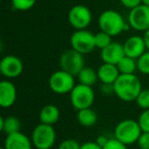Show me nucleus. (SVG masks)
<instances>
[{"label":"nucleus","instance_id":"1","mask_svg":"<svg viewBox=\"0 0 149 149\" xmlns=\"http://www.w3.org/2000/svg\"><path fill=\"white\" fill-rule=\"evenodd\" d=\"M114 94L118 99L125 102L136 101L137 97L142 91V84L135 74H120L113 84Z\"/></svg>","mask_w":149,"mask_h":149},{"label":"nucleus","instance_id":"2","mask_svg":"<svg viewBox=\"0 0 149 149\" xmlns=\"http://www.w3.org/2000/svg\"><path fill=\"white\" fill-rule=\"evenodd\" d=\"M98 26L100 31L108 34L111 37L118 36L131 28L128 22L125 21L124 17L113 9H106L100 13L98 17Z\"/></svg>","mask_w":149,"mask_h":149},{"label":"nucleus","instance_id":"3","mask_svg":"<svg viewBox=\"0 0 149 149\" xmlns=\"http://www.w3.org/2000/svg\"><path fill=\"white\" fill-rule=\"evenodd\" d=\"M141 134L142 130L138 120L130 118L120 120L114 129V138L126 145L137 143Z\"/></svg>","mask_w":149,"mask_h":149},{"label":"nucleus","instance_id":"4","mask_svg":"<svg viewBox=\"0 0 149 149\" xmlns=\"http://www.w3.org/2000/svg\"><path fill=\"white\" fill-rule=\"evenodd\" d=\"M70 100L72 107L79 111L91 107L95 100V93L92 87L78 83L70 93Z\"/></svg>","mask_w":149,"mask_h":149},{"label":"nucleus","instance_id":"5","mask_svg":"<svg viewBox=\"0 0 149 149\" xmlns=\"http://www.w3.org/2000/svg\"><path fill=\"white\" fill-rule=\"evenodd\" d=\"M48 85L53 93L63 95V94L70 93L77 84H76L74 76L62 70H58L49 77Z\"/></svg>","mask_w":149,"mask_h":149},{"label":"nucleus","instance_id":"6","mask_svg":"<svg viewBox=\"0 0 149 149\" xmlns=\"http://www.w3.org/2000/svg\"><path fill=\"white\" fill-rule=\"evenodd\" d=\"M31 140L37 149H50L56 140V133L53 126L40 123L33 130Z\"/></svg>","mask_w":149,"mask_h":149},{"label":"nucleus","instance_id":"7","mask_svg":"<svg viewBox=\"0 0 149 149\" xmlns=\"http://www.w3.org/2000/svg\"><path fill=\"white\" fill-rule=\"evenodd\" d=\"M70 43L72 49L85 55L96 48L95 34L91 33L89 30L74 31L70 36Z\"/></svg>","mask_w":149,"mask_h":149},{"label":"nucleus","instance_id":"8","mask_svg":"<svg viewBox=\"0 0 149 149\" xmlns=\"http://www.w3.org/2000/svg\"><path fill=\"white\" fill-rule=\"evenodd\" d=\"M92 17L93 15L89 7L83 4H77L70 9L68 21L70 27L74 28L76 31H80V30H87V28L92 23Z\"/></svg>","mask_w":149,"mask_h":149},{"label":"nucleus","instance_id":"9","mask_svg":"<svg viewBox=\"0 0 149 149\" xmlns=\"http://www.w3.org/2000/svg\"><path fill=\"white\" fill-rule=\"evenodd\" d=\"M59 65L60 70L77 77L78 74L85 68L84 55L70 48L60 55Z\"/></svg>","mask_w":149,"mask_h":149},{"label":"nucleus","instance_id":"10","mask_svg":"<svg viewBox=\"0 0 149 149\" xmlns=\"http://www.w3.org/2000/svg\"><path fill=\"white\" fill-rule=\"evenodd\" d=\"M128 24L133 30L138 32H146L149 30V6L140 4L131 9L128 15Z\"/></svg>","mask_w":149,"mask_h":149},{"label":"nucleus","instance_id":"11","mask_svg":"<svg viewBox=\"0 0 149 149\" xmlns=\"http://www.w3.org/2000/svg\"><path fill=\"white\" fill-rule=\"evenodd\" d=\"M24 70V63L21 58L9 54L5 55L0 60V72L7 80L19 77Z\"/></svg>","mask_w":149,"mask_h":149},{"label":"nucleus","instance_id":"12","mask_svg":"<svg viewBox=\"0 0 149 149\" xmlns=\"http://www.w3.org/2000/svg\"><path fill=\"white\" fill-rule=\"evenodd\" d=\"M125 50V55L133 58V59H138L145 51H147L146 44H145L143 36L133 35L130 36L125 40L123 43Z\"/></svg>","mask_w":149,"mask_h":149},{"label":"nucleus","instance_id":"13","mask_svg":"<svg viewBox=\"0 0 149 149\" xmlns=\"http://www.w3.org/2000/svg\"><path fill=\"white\" fill-rule=\"evenodd\" d=\"M17 98V91L15 85L9 80L0 82V106L2 108H9L15 103Z\"/></svg>","mask_w":149,"mask_h":149},{"label":"nucleus","instance_id":"14","mask_svg":"<svg viewBox=\"0 0 149 149\" xmlns=\"http://www.w3.org/2000/svg\"><path fill=\"white\" fill-rule=\"evenodd\" d=\"M100 56L104 63L118 64L125 57L124 46L120 42H112L110 45L101 50Z\"/></svg>","mask_w":149,"mask_h":149},{"label":"nucleus","instance_id":"15","mask_svg":"<svg viewBox=\"0 0 149 149\" xmlns=\"http://www.w3.org/2000/svg\"><path fill=\"white\" fill-rule=\"evenodd\" d=\"M32 140L22 132H17L7 135L3 147L5 149H32Z\"/></svg>","mask_w":149,"mask_h":149},{"label":"nucleus","instance_id":"16","mask_svg":"<svg viewBox=\"0 0 149 149\" xmlns=\"http://www.w3.org/2000/svg\"><path fill=\"white\" fill-rule=\"evenodd\" d=\"M97 74L98 79L101 84H110V85H113L120 74L116 64L104 63V62L98 68Z\"/></svg>","mask_w":149,"mask_h":149},{"label":"nucleus","instance_id":"17","mask_svg":"<svg viewBox=\"0 0 149 149\" xmlns=\"http://www.w3.org/2000/svg\"><path fill=\"white\" fill-rule=\"evenodd\" d=\"M60 118V111L59 108L54 104H47L43 106L42 109L40 110L39 113V120L41 124L50 125L53 126L54 124L58 122Z\"/></svg>","mask_w":149,"mask_h":149},{"label":"nucleus","instance_id":"18","mask_svg":"<svg viewBox=\"0 0 149 149\" xmlns=\"http://www.w3.org/2000/svg\"><path fill=\"white\" fill-rule=\"evenodd\" d=\"M77 120H78V123H79L82 127L91 128V127L96 125V123H97V120H98V116L95 110L92 109L91 107H89V108L79 110L77 113Z\"/></svg>","mask_w":149,"mask_h":149},{"label":"nucleus","instance_id":"19","mask_svg":"<svg viewBox=\"0 0 149 149\" xmlns=\"http://www.w3.org/2000/svg\"><path fill=\"white\" fill-rule=\"evenodd\" d=\"M21 129V122L17 116H6L0 118V130L4 132L6 135L15 134L19 132Z\"/></svg>","mask_w":149,"mask_h":149},{"label":"nucleus","instance_id":"20","mask_svg":"<svg viewBox=\"0 0 149 149\" xmlns=\"http://www.w3.org/2000/svg\"><path fill=\"white\" fill-rule=\"evenodd\" d=\"M77 79L79 81V84H83L86 86H90L92 87L93 85H95L96 82L98 81V74L97 70H95L92 68H85L78 74Z\"/></svg>","mask_w":149,"mask_h":149},{"label":"nucleus","instance_id":"21","mask_svg":"<svg viewBox=\"0 0 149 149\" xmlns=\"http://www.w3.org/2000/svg\"><path fill=\"white\" fill-rule=\"evenodd\" d=\"M118 70H120V74H135L137 70V60L133 59V58L129 57V56H125L118 64Z\"/></svg>","mask_w":149,"mask_h":149},{"label":"nucleus","instance_id":"22","mask_svg":"<svg viewBox=\"0 0 149 149\" xmlns=\"http://www.w3.org/2000/svg\"><path fill=\"white\" fill-rule=\"evenodd\" d=\"M137 70L140 74L149 76V50L145 51L137 59Z\"/></svg>","mask_w":149,"mask_h":149},{"label":"nucleus","instance_id":"23","mask_svg":"<svg viewBox=\"0 0 149 149\" xmlns=\"http://www.w3.org/2000/svg\"><path fill=\"white\" fill-rule=\"evenodd\" d=\"M112 43L111 36H109L108 34L104 33V32H98L95 34V44L96 48L102 50L104 48H106L108 45Z\"/></svg>","mask_w":149,"mask_h":149},{"label":"nucleus","instance_id":"24","mask_svg":"<svg viewBox=\"0 0 149 149\" xmlns=\"http://www.w3.org/2000/svg\"><path fill=\"white\" fill-rule=\"evenodd\" d=\"M37 0H11L13 9L19 11H28L34 7Z\"/></svg>","mask_w":149,"mask_h":149},{"label":"nucleus","instance_id":"25","mask_svg":"<svg viewBox=\"0 0 149 149\" xmlns=\"http://www.w3.org/2000/svg\"><path fill=\"white\" fill-rule=\"evenodd\" d=\"M136 103L143 110L149 109V88L148 89H142V91L137 97Z\"/></svg>","mask_w":149,"mask_h":149},{"label":"nucleus","instance_id":"26","mask_svg":"<svg viewBox=\"0 0 149 149\" xmlns=\"http://www.w3.org/2000/svg\"><path fill=\"white\" fill-rule=\"evenodd\" d=\"M139 126L142 132L149 133V109L143 110L138 118Z\"/></svg>","mask_w":149,"mask_h":149},{"label":"nucleus","instance_id":"27","mask_svg":"<svg viewBox=\"0 0 149 149\" xmlns=\"http://www.w3.org/2000/svg\"><path fill=\"white\" fill-rule=\"evenodd\" d=\"M103 149H128L127 145L122 143L120 141H118L116 138H111L108 139V141L105 143L103 147Z\"/></svg>","mask_w":149,"mask_h":149},{"label":"nucleus","instance_id":"28","mask_svg":"<svg viewBox=\"0 0 149 149\" xmlns=\"http://www.w3.org/2000/svg\"><path fill=\"white\" fill-rule=\"evenodd\" d=\"M58 149H81V145L77 140L74 139H65L61 141L58 146Z\"/></svg>","mask_w":149,"mask_h":149},{"label":"nucleus","instance_id":"29","mask_svg":"<svg viewBox=\"0 0 149 149\" xmlns=\"http://www.w3.org/2000/svg\"><path fill=\"white\" fill-rule=\"evenodd\" d=\"M137 144L140 149H149V133L142 132L137 141Z\"/></svg>","mask_w":149,"mask_h":149},{"label":"nucleus","instance_id":"30","mask_svg":"<svg viewBox=\"0 0 149 149\" xmlns=\"http://www.w3.org/2000/svg\"><path fill=\"white\" fill-rule=\"evenodd\" d=\"M120 4L128 9H133L142 4V0H120Z\"/></svg>","mask_w":149,"mask_h":149},{"label":"nucleus","instance_id":"31","mask_svg":"<svg viewBox=\"0 0 149 149\" xmlns=\"http://www.w3.org/2000/svg\"><path fill=\"white\" fill-rule=\"evenodd\" d=\"M81 149H103L102 146H100L97 142H86L81 145Z\"/></svg>","mask_w":149,"mask_h":149},{"label":"nucleus","instance_id":"32","mask_svg":"<svg viewBox=\"0 0 149 149\" xmlns=\"http://www.w3.org/2000/svg\"><path fill=\"white\" fill-rule=\"evenodd\" d=\"M101 92L106 95H109V94L114 93V88L113 85H110V84H102L101 85Z\"/></svg>","mask_w":149,"mask_h":149},{"label":"nucleus","instance_id":"33","mask_svg":"<svg viewBox=\"0 0 149 149\" xmlns=\"http://www.w3.org/2000/svg\"><path fill=\"white\" fill-rule=\"evenodd\" d=\"M108 141V139H106V137H104V136H99L97 138V141H96V142L98 143V144L100 145V146H102L103 147L104 145H105V143L107 142Z\"/></svg>","mask_w":149,"mask_h":149},{"label":"nucleus","instance_id":"34","mask_svg":"<svg viewBox=\"0 0 149 149\" xmlns=\"http://www.w3.org/2000/svg\"><path fill=\"white\" fill-rule=\"evenodd\" d=\"M143 38H144V41H145V44H146L147 50H149V30L145 32L144 35H143Z\"/></svg>","mask_w":149,"mask_h":149},{"label":"nucleus","instance_id":"35","mask_svg":"<svg viewBox=\"0 0 149 149\" xmlns=\"http://www.w3.org/2000/svg\"><path fill=\"white\" fill-rule=\"evenodd\" d=\"M142 3L147 5V6H149V0H142Z\"/></svg>","mask_w":149,"mask_h":149},{"label":"nucleus","instance_id":"36","mask_svg":"<svg viewBox=\"0 0 149 149\" xmlns=\"http://www.w3.org/2000/svg\"><path fill=\"white\" fill-rule=\"evenodd\" d=\"M1 149H5V148H4V147H2V148H1Z\"/></svg>","mask_w":149,"mask_h":149}]
</instances>
